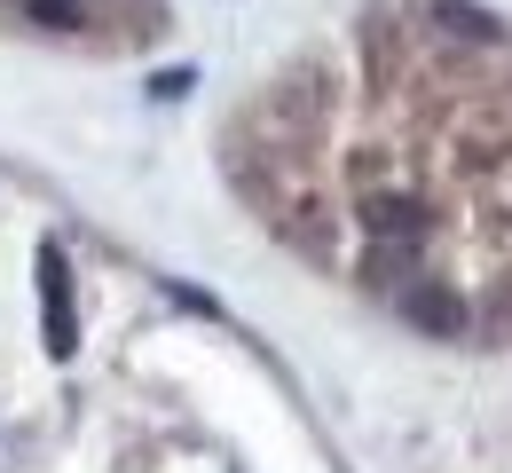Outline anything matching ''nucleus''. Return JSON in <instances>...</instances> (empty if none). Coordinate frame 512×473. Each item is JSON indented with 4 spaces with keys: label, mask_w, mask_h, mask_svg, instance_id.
<instances>
[{
    "label": "nucleus",
    "mask_w": 512,
    "mask_h": 473,
    "mask_svg": "<svg viewBox=\"0 0 512 473\" xmlns=\"http://www.w3.org/2000/svg\"><path fill=\"white\" fill-rule=\"evenodd\" d=\"M394 316H402L410 332H426V339H465V332H473L465 292H449V284H434V276L402 284V292H394Z\"/></svg>",
    "instance_id": "nucleus-1"
},
{
    "label": "nucleus",
    "mask_w": 512,
    "mask_h": 473,
    "mask_svg": "<svg viewBox=\"0 0 512 473\" xmlns=\"http://www.w3.org/2000/svg\"><path fill=\"white\" fill-rule=\"evenodd\" d=\"M190 87H197V71H190V64H166L158 79H150V95H166V103H182Z\"/></svg>",
    "instance_id": "nucleus-4"
},
{
    "label": "nucleus",
    "mask_w": 512,
    "mask_h": 473,
    "mask_svg": "<svg viewBox=\"0 0 512 473\" xmlns=\"http://www.w3.org/2000/svg\"><path fill=\"white\" fill-rule=\"evenodd\" d=\"M16 16L40 24V32H87V24H95L87 0H16Z\"/></svg>",
    "instance_id": "nucleus-3"
},
{
    "label": "nucleus",
    "mask_w": 512,
    "mask_h": 473,
    "mask_svg": "<svg viewBox=\"0 0 512 473\" xmlns=\"http://www.w3.org/2000/svg\"><path fill=\"white\" fill-rule=\"evenodd\" d=\"M40 332H48V355L71 363L79 355V316H71V269H64V245L48 237L40 245Z\"/></svg>",
    "instance_id": "nucleus-2"
}]
</instances>
